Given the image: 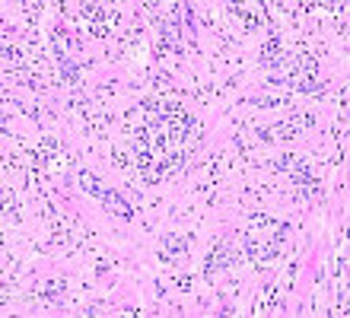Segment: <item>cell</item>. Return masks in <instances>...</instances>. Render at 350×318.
<instances>
[{"mask_svg": "<svg viewBox=\"0 0 350 318\" xmlns=\"http://www.w3.org/2000/svg\"><path fill=\"white\" fill-rule=\"evenodd\" d=\"M188 236H175V233H169L166 239H163V248L159 252H166L169 258H172V264H185L188 261Z\"/></svg>", "mask_w": 350, "mask_h": 318, "instance_id": "2", "label": "cell"}, {"mask_svg": "<svg viewBox=\"0 0 350 318\" xmlns=\"http://www.w3.org/2000/svg\"><path fill=\"white\" fill-rule=\"evenodd\" d=\"M77 182H80V188L86 191V194H92V198H102V182H99V175L96 172H90V169H80L77 172Z\"/></svg>", "mask_w": 350, "mask_h": 318, "instance_id": "3", "label": "cell"}, {"mask_svg": "<svg viewBox=\"0 0 350 318\" xmlns=\"http://www.w3.org/2000/svg\"><path fill=\"white\" fill-rule=\"evenodd\" d=\"M99 204H102V210H109L111 217H121V220H131V217H134V207H131L128 200H124V194H121V191H115V188H105V191H102Z\"/></svg>", "mask_w": 350, "mask_h": 318, "instance_id": "1", "label": "cell"}]
</instances>
